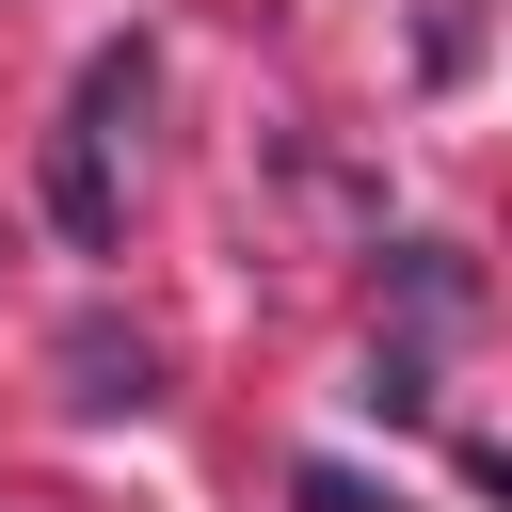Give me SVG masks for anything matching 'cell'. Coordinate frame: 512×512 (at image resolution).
I'll use <instances>...</instances> for the list:
<instances>
[{
    "label": "cell",
    "mask_w": 512,
    "mask_h": 512,
    "mask_svg": "<svg viewBox=\"0 0 512 512\" xmlns=\"http://www.w3.org/2000/svg\"><path fill=\"white\" fill-rule=\"evenodd\" d=\"M64 400H80V416H144V400H160V352L112 336V320H80V336H64Z\"/></svg>",
    "instance_id": "7a4b0ae2"
},
{
    "label": "cell",
    "mask_w": 512,
    "mask_h": 512,
    "mask_svg": "<svg viewBox=\"0 0 512 512\" xmlns=\"http://www.w3.org/2000/svg\"><path fill=\"white\" fill-rule=\"evenodd\" d=\"M288 496H304V512H384V496H368V480H352V464H304V480H288Z\"/></svg>",
    "instance_id": "3957f363"
},
{
    "label": "cell",
    "mask_w": 512,
    "mask_h": 512,
    "mask_svg": "<svg viewBox=\"0 0 512 512\" xmlns=\"http://www.w3.org/2000/svg\"><path fill=\"white\" fill-rule=\"evenodd\" d=\"M128 112H144V48H96L80 64V112L48 128V224L96 256L112 240V144H128Z\"/></svg>",
    "instance_id": "6da1fadb"
}]
</instances>
